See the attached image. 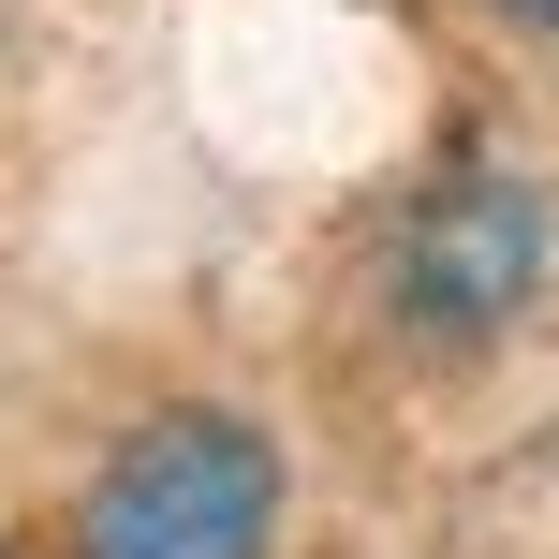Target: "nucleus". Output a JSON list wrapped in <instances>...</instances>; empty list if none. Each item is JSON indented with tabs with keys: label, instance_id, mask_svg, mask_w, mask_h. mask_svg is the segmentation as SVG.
Here are the masks:
<instances>
[{
	"label": "nucleus",
	"instance_id": "obj_2",
	"mask_svg": "<svg viewBox=\"0 0 559 559\" xmlns=\"http://www.w3.org/2000/svg\"><path fill=\"white\" fill-rule=\"evenodd\" d=\"M545 265H559L545 177L456 163V177H427V192L397 206V236H383V324L413 338V354H486V338L545 295Z\"/></svg>",
	"mask_w": 559,
	"mask_h": 559
},
{
	"label": "nucleus",
	"instance_id": "obj_4",
	"mask_svg": "<svg viewBox=\"0 0 559 559\" xmlns=\"http://www.w3.org/2000/svg\"><path fill=\"white\" fill-rule=\"evenodd\" d=\"M0 559H15V545H0Z\"/></svg>",
	"mask_w": 559,
	"mask_h": 559
},
{
	"label": "nucleus",
	"instance_id": "obj_3",
	"mask_svg": "<svg viewBox=\"0 0 559 559\" xmlns=\"http://www.w3.org/2000/svg\"><path fill=\"white\" fill-rule=\"evenodd\" d=\"M501 29H531V45H559V0H486Z\"/></svg>",
	"mask_w": 559,
	"mask_h": 559
},
{
	"label": "nucleus",
	"instance_id": "obj_1",
	"mask_svg": "<svg viewBox=\"0 0 559 559\" xmlns=\"http://www.w3.org/2000/svg\"><path fill=\"white\" fill-rule=\"evenodd\" d=\"M280 501H295L280 442L251 413H222V397H192V413H147L133 442L88 472L74 559H265Z\"/></svg>",
	"mask_w": 559,
	"mask_h": 559
}]
</instances>
